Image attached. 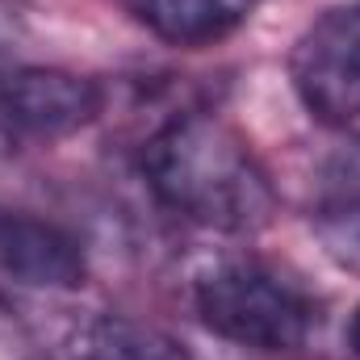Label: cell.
Segmentation results:
<instances>
[{"mask_svg":"<svg viewBox=\"0 0 360 360\" xmlns=\"http://www.w3.org/2000/svg\"><path fill=\"white\" fill-rule=\"evenodd\" d=\"M151 197L193 226L252 235L272 222L276 188L252 143L218 113H176L139 155Z\"/></svg>","mask_w":360,"mask_h":360,"instance_id":"obj_1","label":"cell"},{"mask_svg":"<svg viewBox=\"0 0 360 360\" xmlns=\"http://www.w3.org/2000/svg\"><path fill=\"white\" fill-rule=\"evenodd\" d=\"M193 306L205 331L248 352H297L319 331V297L260 260H226L201 272L193 285Z\"/></svg>","mask_w":360,"mask_h":360,"instance_id":"obj_2","label":"cell"},{"mask_svg":"<svg viewBox=\"0 0 360 360\" xmlns=\"http://www.w3.org/2000/svg\"><path fill=\"white\" fill-rule=\"evenodd\" d=\"M289 84L302 109L348 130L360 122V0L335 4L314 17L289 51Z\"/></svg>","mask_w":360,"mask_h":360,"instance_id":"obj_3","label":"cell"},{"mask_svg":"<svg viewBox=\"0 0 360 360\" xmlns=\"http://www.w3.org/2000/svg\"><path fill=\"white\" fill-rule=\"evenodd\" d=\"M105 113V89L68 68H13L0 76V130L13 143H59Z\"/></svg>","mask_w":360,"mask_h":360,"instance_id":"obj_4","label":"cell"},{"mask_svg":"<svg viewBox=\"0 0 360 360\" xmlns=\"http://www.w3.org/2000/svg\"><path fill=\"white\" fill-rule=\"evenodd\" d=\"M0 276L42 293L80 289L89 256L72 231L25 210H0Z\"/></svg>","mask_w":360,"mask_h":360,"instance_id":"obj_5","label":"cell"},{"mask_svg":"<svg viewBox=\"0 0 360 360\" xmlns=\"http://www.w3.org/2000/svg\"><path fill=\"white\" fill-rule=\"evenodd\" d=\"M310 226L340 269L360 272V143H348L323 160L310 201Z\"/></svg>","mask_w":360,"mask_h":360,"instance_id":"obj_6","label":"cell"},{"mask_svg":"<svg viewBox=\"0 0 360 360\" xmlns=\"http://www.w3.org/2000/svg\"><path fill=\"white\" fill-rule=\"evenodd\" d=\"M126 13L168 46H214L231 38L260 0H122Z\"/></svg>","mask_w":360,"mask_h":360,"instance_id":"obj_7","label":"cell"},{"mask_svg":"<svg viewBox=\"0 0 360 360\" xmlns=\"http://www.w3.org/2000/svg\"><path fill=\"white\" fill-rule=\"evenodd\" d=\"M68 360H188V352L160 327L122 314H101L72 331Z\"/></svg>","mask_w":360,"mask_h":360,"instance_id":"obj_8","label":"cell"},{"mask_svg":"<svg viewBox=\"0 0 360 360\" xmlns=\"http://www.w3.org/2000/svg\"><path fill=\"white\" fill-rule=\"evenodd\" d=\"M344 344H348L352 360H360V302L352 306V314H348V327H344Z\"/></svg>","mask_w":360,"mask_h":360,"instance_id":"obj_9","label":"cell"},{"mask_svg":"<svg viewBox=\"0 0 360 360\" xmlns=\"http://www.w3.org/2000/svg\"><path fill=\"white\" fill-rule=\"evenodd\" d=\"M13 34H17V17H13V13H8L4 4H0V46H4V42H8Z\"/></svg>","mask_w":360,"mask_h":360,"instance_id":"obj_10","label":"cell"}]
</instances>
